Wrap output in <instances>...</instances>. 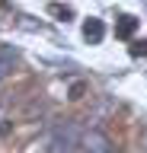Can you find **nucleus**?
Returning <instances> with one entry per match:
<instances>
[{
    "instance_id": "f257e3e1",
    "label": "nucleus",
    "mask_w": 147,
    "mask_h": 153,
    "mask_svg": "<svg viewBox=\"0 0 147 153\" xmlns=\"http://www.w3.org/2000/svg\"><path fill=\"white\" fill-rule=\"evenodd\" d=\"M74 147H83V131H80L77 121H67V124H61L58 131L51 134L48 153H70Z\"/></svg>"
},
{
    "instance_id": "f03ea898",
    "label": "nucleus",
    "mask_w": 147,
    "mask_h": 153,
    "mask_svg": "<svg viewBox=\"0 0 147 153\" xmlns=\"http://www.w3.org/2000/svg\"><path fill=\"white\" fill-rule=\"evenodd\" d=\"M83 153H115V147L102 131H87L83 134Z\"/></svg>"
},
{
    "instance_id": "7ed1b4c3",
    "label": "nucleus",
    "mask_w": 147,
    "mask_h": 153,
    "mask_svg": "<svg viewBox=\"0 0 147 153\" xmlns=\"http://www.w3.org/2000/svg\"><path fill=\"white\" fill-rule=\"evenodd\" d=\"M83 38H87L90 45H99V42L106 38V22L99 16H90L87 22H83Z\"/></svg>"
},
{
    "instance_id": "20e7f679",
    "label": "nucleus",
    "mask_w": 147,
    "mask_h": 153,
    "mask_svg": "<svg viewBox=\"0 0 147 153\" xmlns=\"http://www.w3.org/2000/svg\"><path fill=\"white\" fill-rule=\"evenodd\" d=\"M137 32V19L131 16V13H122V16L115 19V35L118 38H131Z\"/></svg>"
},
{
    "instance_id": "39448f33",
    "label": "nucleus",
    "mask_w": 147,
    "mask_h": 153,
    "mask_svg": "<svg viewBox=\"0 0 147 153\" xmlns=\"http://www.w3.org/2000/svg\"><path fill=\"white\" fill-rule=\"evenodd\" d=\"M13 64H16V48H13V45H3V48H0V80L10 76Z\"/></svg>"
},
{
    "instance_id": "423d86ee",
    "label": "nucleus",
    "mask_w": 147,
    "mask_h": 153,
    "mask_svg": "<svg viewBox=\"0 0 147 153\" xmlns=\"http://www.w3.org/2000/svg\"><path fill=\"white\" fill-rule=\"evenodd\" d=\"M51 13H58V16L67 19V16H70V7H58V3H54V7H51Z\"/></svg>"
},
{
    "instance_id": "0eeeda50",
    "label": "nucleus",
    "mask_w": 147,
    "mask_h": 153,
    "mask_svg": "<svg viewBox=\"0 0 147 153\" xmlns=\"http://www.w3.org/2000/svg\"><path fill=\"white\" fill-rule=\"evenodd\" d=\"M131 54H147V42H137V45L131 48Z\"/></svg>"
}]
</instances>
